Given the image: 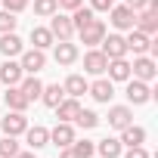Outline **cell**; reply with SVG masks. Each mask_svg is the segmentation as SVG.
Returning a JSON list of instances; mask_svg holds the SVG:
<instances>
[{"label": "cell", "instance_id": "obj_1", "mask_svg": "<svg viewBox=\"0 0 158 158\" xmlns=\"http://www.w3.org/2000/svg\"><path fill=\"white\" fill-rule=\"evenodd\" d=\"M0 130H3L6 136H19V133H25V130H28V118H25V112H6V118L0 121Z\"/></svg>", "mask_w": 158, "mask_h": 158}, {"label": "cell", "instance_id": "obj_2", "mask_svg": "<svg viewBox=\"0 0 158 158\" xmlns=\"http://www.w3.org/2000/svg\"><path fill=\"white\" fill-rule=\"evenodd\" d=\"M133 28H139L143 34H155V31H158V6H146V10H139Z\"/></svg>", "mask_w": 158, "mask_h": 158}, {"label": "cell", "instance_id": "obj_3", "mask_svg": "<svg viewBox=\"0 0 158 158\" xmlns=\"http://www.w3.org/2000/svg\"><path fill=\"white\" fill-rule=\"evenodd\" d=\"M50 34H53V40H71V34H74V25H71V19H68V16H56V13H53Z\"/></svg>", "mask_w": 158, "mask_h": 158}, {"label": "cell", "instance_id": "obj_4", "mask_svg": "<svg viewBox=\"0 0 158 158\" xmlns=\"http://www.w3.org/2000/svg\"><path fill=\"white\" fill-rule=\"evenodd\" d=\"M102 53H106V59H121V56H127V40L121 34H109V37H102Z\"/></svg>", "mask_w": 158, "mask_h": 158}, {"label": "cell", "instance_id": "obj_5", "mask_svg": "<svg viewBox=\"0 0 158 158\" xmlns=\"http://www.w3.org/2000/svg\"><path fill=\"white\" fill-rule=\"evenodd\" d=\"M19 65H22L25 74H37V71L47 65V56H44V50H28V53H22Z\"/></svg>", "mask_w": 158, "mask_h": 158}, {"label": "cell", "instance_id": "obj_6", "mask_svg": "<svg viewBox=\"0 0 158 158\" xmlns=\"http://www.w3.org/2000/svg\"><path fill=\"white\" fill-rule=\"evenodd\" d=\"M77 34H81V40H84L87 47H96V44H102V37H106V22L93 19V22H90L87 28H81Z\"/></svg>", "mask_w": 158, "mask_h": 158}, {"label": "cell", "instance_id": "obj_7", "mask_svg": "<svg viewBox=\"0 0 158 158\" xmlns=\"http://www.w3.org/2000/svg\"><path fill=\"white\" fill-rule=\"evenodd\" d=\"M133 22H136V13H133L130 6H112V25H115V28L130 31Z\"/></svg>", "mask_w": 158, "mask_h": 158}, {"label": "cell", "instance_id": "obj_8", "mask_svg": "<svg viewBox=\"0 0 158 158\" xmlns=\"http://www.w3.org/2000/svg\"><path fill=\"white\" fill-rule=\"evenodd\" d=\"M127 99H130L133 106H146V102L152 99L149 84H146V81H130V84H127Z\"/></svg>", "mask_w": 158, "mask_h": 158}, {"label": "cell", "instance_id": "obj_9", "mask_svg": "<svg viewBox=\"0 0 158 158\" xmlns=\"http://www.w3.org/2000/svg\"><path fill=\"white\" fill-rule=\"evenodd\" d=\"M127 124H133V112H130L127 106H112V109H109V127L124 130Z\"/></svg>", "mask_w": 158, "mask_h": 158}, {"label": "cell", "instance_id": "obj_10", "mask_svg": "<svg viewBox=\"0 0 158 158\" xmlns=\"http://www.w3.org/2000/svg\"><path fill=\"white\" fill-rule=\"evenodd\" d=\"M22 74H25V71H22V65H19V62H13V59H6L3 65H0V81H3L6 87H16V84L22 81Z\"/></svg>", "mask_w": 158, "mask_h": 158}, {"label": "cell", "instance_id": "obj_11", "mask_svg": "<svg viewBox=\"0 0 158 158\" xmlns=\"http://www.w3.org/2000/svg\"><path fill=\"white\" fill-rule=\"evenodd\" d=\"M50 139H53V146H59V149H62V146H71V143H74L71 124H68V121H59V124L50 130Z\"/></svg>", "mask_w": 158, "mask_h": 158}, {"label": "cell", "instance_id": "obj_12", "mask_svg": "<svg viewBox=\"0 0 158 158\" xmlns=\"http://www.w3.org/2000/svg\"><path fill=\"white\" fill-rule=\"evenodd\" d=\"M130 71H133V77H136V81H152V77H155V62L149 59V56H139L133 65H130Z\"/></svg>", "mask_w": 158, "mask_h": 158}, {"label": "cell", "instance_id": "obj_13", "mask_svg": "<svg viewBox=\"0 0 158 158\" xmlns=\"http://www.w3.org/2000/svg\"><path fill=\"white\" fill-rule=\"evenodd\" d=\"M127 40V50H133L136 56H143V53H149V47H152V40H149V34H143L139 28H130V37H124Z\"/></svg>", "mask_w": 158, "mask_h": 158}, {"label": "cell", "instance_id": "obj_14", "mask_svg": "<svg viewBox=\"0 0 158 158\" xmlns=\"http://www.w3.org/2000/svg\"><path fill=\"white\" fill-rule=\"evenodd\" d=\"M106 65H109V59H106V53H102V50H90V53L84 56V68H87L90 74H102V71H106Z\"/></svg>", "mask_w": 158, "mask_h": 158}, {"label": "cell", "instance_id": "obj_15", "mask_svg": "<svg viewBox=\"0 0 158 158\" xmlns=\"http://www.w3.org/2000/svg\"><path fill=\"white\" fill-rule=\"evenodd\" d=\"M3 99H6V106H10V112H25L31 102L25 99V93L19 90V84L16 87H6V93H3Z\"/></svg>", "mask_w": 158, "mask_h": 158}, {"label": "cell", "instance_id": "obj_16", "mask_svg": "<svg viewBox=\"0 0 158 158\" xmlns=\"http://www.w3.org/2000/svg\"><path fill=\"white\" fill-rule=\"evenodd\" d=\"M109 77L112 81H130V62L121 56V59H109Z\"/></svg>", "mask_w": 158, "mask_h": 158}, {"label": "cell", "instance_id": "obj_17", "mask_svg": "<svg viewBox=\"0 0 158 158\" xmlns=\"http://www.w3.org/2000/svg\"><path fill=\"white\" fill-rule=\"evenodd\" d=\"M53 56H56V62H59V65H71V62L77 59V47H74L71 40H59Z\"/></svg>", "mask_w": 158, "mask_h": 158}, {"label": "cell", "instance_id": "obj_18", "mask_svg": "<svg viewBox=\"0 0 158 158\" xmlns=\"http://www.w3.org/2000/svg\"><path fill=\"white\" fill-rule=\"evenodd\" d=\"M19 90L25 93V99H28V102H34V99H40V90H44V84L37 81L34 74H28V77H22V81H19Z\"/></svg>", "mask_w": 158, "mask_h": 158}, {"label": "cell", "instance_id": "obj_19", "mask_svg": "<svg viewBox=\"0 0 158 158\" xmlns=\"http://www.w3.org/2000/svg\"><path fill=\"white\" fill-rule=\"evenodd\" d=\"M0 53H3L6 59L22 56V40L16 37V31H10V34H3V37H0Z\"/></svg>", "mask_w": 158, "mask_h": 158}, {"label": "cell", "instance_id": "obj_20", "mask_svg": "<svg viewBox=\"0 0 158 158\" xmlns=\"http://www.w3.org/2000/svg\"><path fill=\"white\" fill-rule=\"evenodd\" d=\"M87 87H90V84L84 81L81 74H68V81L62 84V90H65L68 96H74V99H77V96H84V93H87Z\"/></svg>", "mask_w": 158, "mask_h": 158}, {"label": "cell", "instance_id": "obj_21", "mask_svg": "<svg viewBox=\"0 0 158 158\" xmlns=\"http://www.w3.org/2000/svg\"><path fill=\"white\" fill-rule=\"evenodd\" d=\"M87 93H90L96 102H109V99L115 96V90H112V81H96V84H90V87H87Z\"/></svg>", "mask_w": 158, "mask_h": 158}, {"label": "cell", "instance_id": "obj_22", "mask_svg": "<svg viewBox=\"0 0 158 158\" xmlns=\"http://www.w3.org/2000/svg\"><path fill=\"white\" fill-rule=\"evenodd\" d=\"M81 112V102H77L74 96L71 99H62L59 106H56V115H59V121H74V115Z\"/></svg>", "mask_w": 158, "mask_h": 158}, {"label": "cell", "instance_id": "obj_23", "mask_svg": "<svg viewBox=\"0 0 158 158\" xmlns=\"http://www.w3.org/2000/svg\"><path fill=\"white\" fill-rule=\"evenodd\" d=\"M40 99H44V106L56 109V106L65 99V90H62L59 84H50V87H44V90H40Z\"/></svg>", "mask_w": 158, "mask_h": 158}, {"label": "cell", "instance_id": "obj_24", "mask_svg": "<svg viewBox=\"0 0 158 158\" xmlns=\"http://www.w3.org/2000/svg\"><path fill=\"white\" fill-rule=\"evenodd\" d=\"M25 136H28V146H31V149H40V146H47V143H50V130H47V127H40V124H37V127H28V130H25Z\"/></svg>", "mask_w": 158, "mask_h": 158}, {"label": "cell", "instance_id": "obj_25", "mask_svg": "<svg viewBox=\"0 0 158 158\" xmlns=\"http://www.w3.org/2000/svg\"><path fill=\"white\" fill-rule=\"evenodd\" d=\"M143 139H146V130H143V127L127 124V127L121 130V146H143Z\"/></svg>", "mask_w": 158, "mask_h": 158}, {"label": "cell", "instance_id": "obj_26", "mask_svg": "<svg viewBox=\"0 0 158 158\" xmlns=\"http://www.w3.org/2000/svg\"><path fill=\"white\" fill-rule=\"evenodd\" d=\"M121 149H124V146H121V139H112V136H106V139H99V143H96V152H99L102 158H118V155H121Z\"/></svg>", "mask_w": 158, "mask_h": 158}, {"label": "cell", "instance_id": "obj_27", "mask_svg": "<svg viewBox=\"0 0 158 158\" xmlns=\"http://www.w3.org/2000/svg\"><path fill=\"white\" fill-rule=\"evenodd\" d=\"M71 13H74V16H71V25H74V31L87 28V25H90V22L96 19V16H93V10H90V6H84V3L77 6V10H71Z\"/></svg>", "mask_w": 158, "mask_h": 158}, {"label": "cell", "instance_id": "obj_28", "mask_svg": "<svg viewBox=\"0 0 158 158\" xmlns=\"http://www.w3.org/2000/svg\"><path fill=\"white\" fill-rule=\"evenodd\" d=\"M31 44H34V50H47V47L56 44V40H53L50 28H31Z\"/></svg>", "mask_w": 158, "mask_h": 158}, {"label": "cell", "instance_id": "obj_29", "mask_svg": "<svg viewBox=\"0 0 158 158\" xmlns=\"http://www.w3.org/2000/svg\"><path fill=\"white\" fill-rule=\"evenodd\" d=\"M74 121L81 124V127H87V130H90V127H96V124H99V115H96V112H90V109H81V112L74 115Z\"/></svg>", "mask_w": 158, "mask_h": 158}, {"label": "cell", "instance_id": "obj_30", "mask_svg": "<svg viewBox=\"0 0 158 158\" xmlns=\"http://www.w3.org/2000/svg\"><path fill=\"white\" fill-rule=\"evenodd\" d=\"M71 152H74L77 158H90V155L96 152V146H93L90 139H74V146H71Z\"/></svg>", "mask_w": 158, "mask_h": 158}, {"label": "cell", "instance_id": "obj_31", "mask_svg": "<svg viewBox=\"0 0 158 158\" xmlns=\"http://www.w3.org/2000/svg\"><path fill=\"white\" fill-rule=\"evenodd\" d=\"M16 152H19L16 136H3L0 139V158H16Z\"/></svg>", "mask_w": 158, "mask_h": 158}, {"label": "cell", "instance_id": "obj_32", "mask_svg": "<svg viewBox=\"0 0 158 158\" xmlns=\"http://www.w3.org/2000/svg\"><path fill=\"white\" fill-rule=\"evenodd\" d=\"M16 25H19V19H16V13H0V34H10V31H16Z\"/></svg>", "mask_w": 158, "mask_h": 158}, {"label": "cell", "instance_id": "obj_33", "mask_svg": "<svg viewBox=\"0 0 158 158\" xmlns=\"http://www.w3.org/2000/svg\"><path fill=\"white\" fill-rule=\"evenodd\" d=\"M56 10H59L56 0H34V13H37V16H53Z\"/></svg>", "mask_w": 158, "mask_h": 158}, {"label": "cell", "instance_id": "obj_34", "mask_svg": "<svg viewBox=\"0 0 158 158\" xmlns=\"http://www.w3.org/2000/svg\"><path fill=\"white\" fill-rule=\"evenodd\" d=\"M3 6H6V13H22L28 6V0H3Z\"/></svg>", "mask_w": 158, "mask_h": 158}, {"label": "cell", "instance_id": "obj_35", "mask_svg": "<svg viewBox=\"0 0 158 158\" xmlns=\"http://www.w3.org/2000/svg\"><path fill=\"white\" fill-rule=\"evenodd\" d=\"M124 158H149V152L143 149V146H127V155Z\"/></svg>", "mask_w": 158, "mask_h": 158}, {"label": "cell", "instance_id": "obj_36", "mask_svg": "<svg viewBox=\"0 0 158 158\" xmlns=\"http://www.w3.org/2000/svg\"><path fill=\"white\" fill-rule=\"evenodd\" d=\"M112 0H90V10H112Z\"/></svg>", "mask_w": 158, "mask_h": 158}, {"label": "cell", "instance_id": "obj_37", "mask_svg": "<svg viewBox=\"0 0 158 158\" xmlns=\"http://www.w3.org/2000/svg\"><path fill=\"white\" fill-rule=\"evenodd\" d=\"M124 6H130L133 13H139V10H146V6H149V0H127Z\"/></svg>", "mask_w": 158, "mask_h": 158}, {"label": "cell", "instance_id": "obj_38", "mask_svg": "<svg viewBox=\"0 0 158 158\" xmlns=\"http://www.w3.org/2000/svg\"><path fill=\"white\" fill-rule=\"evenodd\" d=\"M56 3H59L62 10H77V6L84 3V0H56Z\"/></svg>", "mask_w": 158, "mask_h": 158}, {"label": "cell", "instance_id": "obj_39", "mask_svg": "<svg viewBox=\"0 0 158 158\" xmlns=\"http://www.w3.org/2000/svg\"><path fill=\"white\" fill-rule=\"evenodd\" d=\"M59 158H77V155L71 152V146H62V152H59Z\"/></svg>", "mask_w": 158, "mask_h": 158}, {"label": "cell", "instance_id": "obj_40", "mask_svg": "<svg viewBox=\"0 0 158 158\" xmlns=\"http://www.w3.org/2000/svg\"><path fill=\"white\" fill-rule=\"evenodd\" d=\"M16 158H34V152H16Z\"/></svg>", "mask_w": 158, "mask_h": 158}, {"label": "cell", "instance_id": "obj_41", "mask_svg": "<svg viewBox=\"0 0 158 158\" xmlns=\"http://www.w3.org/2000/svg\"><path fill=\"white\" fill-rule=\"evenodd\" d=\"M112 3H115V0H112Z\"/></svg>", "mask_w": 158, "mask_h": 158}]
</instances>
